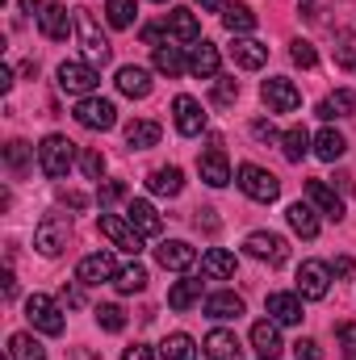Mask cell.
Instances as JSON below:
<instances>
[{
  "instance_id": "8d00e7d4",
  "label": "cell",
  "mask_w": 356,
  "mask_h": 360,
  "mask_svg": "<svg viewBox=\"0 0 356 360\" xmlns=\"http://www.w3.org/2000/svg\"><path fill=\"white\" fill-rule=\"evenodd\" d=\"M155 72H164V76H180V72H189V55H180V46H155Z\"/></svg>"
},
{
  "instance_id": "60d3db41",
  "label": "cell",
  "mask_w": 356,
  "mask_h": 360,
  "mask_svg": "<svg viewBox=\"0 0 356 360\" xmlns=\"http://www.w3.org/2000/svg\"><path fill=\"white\" fill-rule=\"evenodd\" d=\"M96 327L117 335V331L126 327V310H122V306H96Z\"/></svg>"
},
{
  "instance_id": "f6af8a7d",
  "label": "cell",
  "mask_w": 356,
  "mask_h": 360,
  "mask_svg": "<svg viewBox=\"0 0 356 360\" xmlns=\"http://www.w3.org/2000/svg\"><path fill=\"white\" fill-rule=\"evenodd\" d=\"M4 160H8L13 172H21V168L30 164V147H25V143H8V147H4Z\"/></svg>"
},
{
  "instance_id": "8fae6325",
  "label": "cell",
  "mask_w": 356,
  "mask_h": 360,
  "mask_svg": "<svg viewBox=\"0 0 356 360\" xmlns=\"http://www.w3.org/2000/svg\"><path fill=\"white\" fill-rule=\"evenodd\" d=\"M260 101L268 105V113H293V109L302 105V92L293 89V80L272 76V80L260 84Z\"/></svg>"
},
{
  "instance_id": "4dcf8cb0",
  "label": "cell",
  "mask_w": 356,
  "mask_h": 360,
  "mask_svg": "<svg viewBox=\"0 0 356 360\" xmlns=\"http://www.w3.org/2000/svg\"><path fill=\"white\" fill-rule=\"evenodd\" d=\"M344 151H348V143H344V134H340V130H331V126H327V130H319V134H314V155H319L323 164H336Z\"/></svg>"
},
{
  "instance_id": "d590c367",
  "label": "cell",
  "mask_w": 356,
  "mask_h": 360,
  "mask_svg": "<svg viewBox=\"0 0 356 360\" xmlns=\"http://www.w3.org/2000/svg\"><path fill=\"white\" fill-rule=\"evenodd\" d=\"M281 151H285V160H289V164H302V160H306V151H310V134H306L302 126L285 130V134H281Z\"/></svg>"
},
{
  "instance_id": "30bf717a",
  "label": "cell",
  "mask_w": 356,
  "mask_h": 360,
  "mask_svg": "<svg viewBox=\"0 0 356 360\" xmlns=\"http://www.w3.org/2000/svg\"><path fill=\"white\" fill-rule=\"evenodd\" d=\"M327 289H331V269L323 260H306L298 269V293H302V302H323Z\"/></svg>"
},
{
  "instance_id": "9f6ffc18",
  "label": "cell",
  "mask_w": 356,
  "mask_h": 360,
  "mask_svg": "<svg viewBox=\"0 0 356 360\" xmlns=\"http://www.w3.org/2000/svg\"><path fill=\"white\" fill-rule=\"evenodd\" d=\"M21 8H25V13H34V17H38V13H42V8H46V0H21Z\"/></svg>"
},
{
  "instance_id": "681fc988",
  "label": "cell",
  "mask_w": 356,
  "mask_h": 360,
  "mask_svg": "<svg viewBox=\"0 0 356 360\" xmlns=\"http://www.w3.org/2000/svg\"><path fill=\"white\" fill-rule=\"evenodd\" d=\"M164 34H168V25H143V42L147 46H164Z\"/></svg>"
},
{
  "instance_id": "ffe728a7",
  "label": "cell",
  "mask_w": 356,
  "mask_h": 360,
  "mask_svg": "<svg viewBox=\"0 0 356 360\" xmlns=\"http://www.w3.org/2000/svg\"><path fill=\"white\" fill-rule=\"evenodd\" d=\"M126 222H130L143 239H155V235L164 231V222H160V214H155L151 201H130V205H126Z\"/></svg>"
},
{
  "instance_id": "f546056e",
  "label": "cell",
  "mask_w": 356,
  "mask_h": 360,
  "mask_svg": "<svg viewBox=\"0 0 356 360\" xmlns=\"http://www.w3.org/2000/svg\"><path fill=\"white\" fill-rule=\"evenodd\" d=\"M256 21H260V17H256L248 4H227V8H222V25H227L235 38H248V34L256 30Z\"/></svg>"
},
{
  "instance_id": "603a6c76",
  "label": "cell",
  "mask_w": 356,
  "mask_h": 360,
  "mask_svg": "<svg viewBox=\"0 0 356 360\" xmlns=\"http://www.w3.org/2000/svg\"><path fill=\"white\" fill-rule=\"evenodd\" d=\"M231 59H235V68L256 72V68H265V63H268V46H265V42H256V38H235Z\"/></svg>"
},
{
  "instance_id": "db71d44e",
  "label": "cell",
  "mask_w": 356,
  "mask_h": 360,
  "mask_svg": "<svg viewBox=\"0 0 356 360\" xmlns=\"http://www.w3.org/2000/svg\"><path fill=\"white\" fill-rule=\"evenodd\" d=\"M0 281H4V297H17V281H13V272L4 269V276H0Z\"/></svg>"
},
{
  "instance_id": "9c48e42d",
  "label": "cell",
  "mask_w": 356,
  "mask_h": 360,
  "mask_svg": "<svg viewBox=\"0 0 356 360\" xmlns=\"http://www.w3.org/2000/svg\"><path fill=\"white\" fill-rule=\"evenodd\" d=\"M243 248H248L252 260H265V264H272V269H281V264L289 260V243H285L281 235H272V231H252Z\"/></svg>"
},
{
  "instance_id": "d6a6232c",
  "label": "cell",
  "mask_w": 356,
  "mask_h": 360,
  "mask_svg": "<svg viewBox=\"0 0 356 360\" xmlns=\"http://www.w3.org/2000/svg\"><path fill=\"white\" fill-rule=\"evenodd\" d=\"M147 188H151L155 197H177L180 188H184V172H180V168H155V172L147 176Z\"/></svg>"
},
{
  "instance_id": "bcb514c9",
  "label": "cell",
  "mask_w": 356,
  "mask_h": 360,
  "mask_svg": "<svg viewBox=\"0 0 356 360\" xmlns=\"http://www.w3.org/2000/svg\"><path fill=\"white\" fill-rule=\"evenodd\" d=\"M122 197H126V184H122V180H109V184H101V193H96L101 210H105V205H113V201H122Z\"/></svg>"
},
{
  "instance_id": "816d5d0a",
  "label": "cell",
  "mask_w": 356,
  "mask_h": 360,
  "mask_svg": "<svg viewBox=\"0 0 356 360\" xmlns=\"http://www.w3.org/2000/svg\"><path fill=\"white\" fill-rule=\"evenodd\" d=\"M252 134H256V139H268V143L276 139V130H272V122H265V117H260V122H252Z\"/></svg>"
},
{
  "instance_id": "7dc6e473",
  "label": "cell",
  "mask_w": 356,
  "mask_h": 360,
  "mask_svg": "<svg viewBox=\"0 0 356 360\" xmlns=\"http://www.w3.org/2000/svg\"><path fill=\"white\" fill-rule=\"evenodd\" d=\"M293 356H298V360H319V356H323V348H319L314 340H306V335H302V340L293 344Z\"/></svg>"
},
{
  "instance_id": "f5cc1de1",
  "label": "cell",
  "mask_w": 356,
  "mask_h": 360,
  "mask_svg": "<svg viewBox=\"0 0 356 360\" xmlns=\"http://www.w3.org/2000/svg\"><path fill=\"white\" fill-rule=\"evenodd\" d=\"M331 276H352V256H336V264H331Z\"/></svg>"
},
{
  "instance_id": "9a60e30c",
  "label": "cell",
  "mask_w": 356,
  "mask_h": 360,
  "mask_svg": "<svg viewBox=\"0 0 356 360\" xmlns=\"http://www.w3.org/2000/svg\"><path fill=\"white\" fill-rule=\"evenodd\" d=\"M306 201H310L323 218H331V222L344 218V197H336V188H331L327 180H306Z\"/></svg>"
},
{
  "instance_id": "f1b7e54d",
  "label": "cell",
  "mask_w": 356,
  "mask_h": 360,
  "mask_svg": "<svg viewBox=\"0 0 356 360\" xmlns=\"http://www.w3.org/2000/svg\"><path fill=\"white\" fill-rule=\"evenodd\" d=\"M319 117H323V122H331V117H356V92L336 89L327 101H319Z\"/></svg>"
},
{
  "instance_id": "484cf974",
  "label": "cell",
  "mask_w": 356,
  "mask_h": 360,
  "mask_svg": "<svg viewBox=\"0 0 356 360\" xmlns=\"http://www.w3.org/2000/svg\"><path fill=\"white\" fill-rule=\"evenodd\" d=\"M160 134H164V126H160V122L139 117V122H130V126H126V147H130V151H147V147H155V143H160Z\"/></svg>"
},
{
  "instance_id": "3957f363",
  "label": "cell",
  "mask_w": 356,
  "mask_h": 360,
  "mask_svg": "<svg viewBox=\"0 0 356 360\" xmlns=\"http://www.w3.org/2000/svg\"><path fill=\"white\" fill-rule=\"evenodd\" d=\"M239 188H243L252 201H260V205H268V201L281 197V180L272 176L268 168H260V164H243V168H239Z\"/></svg>"
},
{
  "instance_id": "ba28073f",
  "label": "cell",
  "mask_w": 356,
  "mask_h": 360,
  "mask_svg": "<svg viewBox=\"0 0 356 360\" xmlns=\"http://www.w3.org/2000/svg\"><path fill=\"white\" fill-rule=\"evenodd\" d=\"M76 122H80L84 130H113V126H117V109H113V101H105V96H80Z\"/></svg>"
},
{
  "instance_id": "1f68e13d",
  "label": "cell",
  "mask_w": 356,
  "mask_h": 360,
  "mask_svg": "<svg viewBox=\"0 0 356 360\" xmlns=\"http://www.w3.org/2000/svg\"><path fill=\"white\" fill-rule=\"evenodd\" d=\"M201 272L214 276V281H231V276H235V256L222 252V248H210V252L201 256Z\"/></svg>"
},
{
  "instance_id": "44dd1931",
  "label": "cell",
  "mask_w": 356,
  "mask_h": 360,
  "mask_svg": "<svg viewBox=\"0 0 356 360\" xmlns=\"http://www.w3.org/2000/svg\"><path fill=\"white\" fill-rule=\"evenodd\" d=\"M252 348H256V356L260 360H276L281 356V331H276V323L272 319H260L256 327H252Z\"/></svg>"
},
{
  "instance_id": "836d02e7",
  "label": "cell",
  "mask_w": 356,
  "mask_h": 360,
  "mask_svg": "<svg viewBox=\"0 0 356 360\" xmlns=\"http://www.w3.org/2000/svg\"><path fill=\"white\" fill-rule=\"evenodd\" d=\"M201 302V281L197 276H184V281H177L172 289H168V306L172 310H189V306H197Z\"/></svg>"
},
{
  "instance_id": "5b68a950",
  "label": "cell",
  "mask_w": 356,
  "mask_h": 360,
  "mask_svg": "<svg viewBox=\"0 0 356 360\" xmlns=\"http://www.w3.org/2000/svg\"><path fill=\"white\" fill-rule=\"evenodd\" d=\"M101 84V76H96V68H92L89 59H68V63H59V89L72 92V96H92V89Z\"/></svg>"
},
{
  "instance_id": "91938a15",
  "label": "cell",
  "mask_w": 356,
  "mask_h": 360,
  "mask_svg": "<svg viewBox=\"0 0 356 360\" xmlns=\"http://www.w3.org/2000/svg\"><path fill=\"white\" fill-rule=\"evenodd\" d=\"M155 4H164V0H155Z\"/></svg>"
},
{
  "instance_id": "7bdbcfd3",
  "label": "cell",
  "mask_w": 356,
  "mask_h": 360,
  "mask_svg": "<svg viewBox=\"0 0 356 360\" xmlns=\"http://www.w3.org/2000/svg\"><path fill=\"white\" fill-rule=\"evenodd\" d=\"M239 101V80L235 76H218L214 80V105H235Z\"/></svg>"
},
{
  "instance_id": "d4e9b609",
  "label": "cell",
  "mask_w": 356,
  "mask_h": 360,
  "mask_svg": "<svg viewBox=\"0 0 356 360\" xmlns=\"http://www.w3.org/2000/svg\"><path fill=\"white\" fill-rule=\"evenodd\" d=\"M201 348H205V356H210V360H243V348H239L235 331H222V327H218V331H210Z\"/></svg>"
},
{
  "instance_id": "b9f144b4",
  "label": "cell",
  "mask_w": 356,
  "mask_h": 360,
  "mask_svg": "<svg viewBox=\"0 0 356 360\" xmlns=\"http://www.w3.org/2000/svg\"><path fill=\"white\" fill-rule=\"evenodd\" d=\"M76 164H80V172H84L89 180H101V176H105V155H101L96 147H84Z\"/></svg>"
},
{
  "instance_id": "6f0895ef",
  "label": "cell",
  "mask_w": 356,
  "mask_h": 360,
  "mask_svg": "<svg viewBox=\"0 0 356 360\" xmlns=\"http://www.w3.org/2000/svg\"><path fill=\"white\" fill-rule=\"evenodd\" d=\"M197 4H201V13H222V8H227L222 0H197Z\"/></svg>"
},
{
  "instance_id": "e575fe53",
  "label": "cell",
  "mask_w": 356,
  "mask_h": 360,
  "mask_svg": "<svg viewBox=\"0 0 356 360\" xmlns=\"http://www.w3.org/2000/svg\"><path fill=\"white\" fill-rule=\"evenodd\" d=\"M8 360H46V348L34 335L17 331V335H8Z\"/></svg>"
},
{
  "instance_id": "74e56055",
  "label": "cell",
  "mask_w": 356,
  "mask_h": 360,
  "mask_svg": "<svg viewBox=\"0 0 356 360\" xmlns=\"http://www.w3.org/2000/svg\"><path fill=\"white\" fill-rule=\"evenodd\" d=\"M160 356L164 360H197V344H193V335L177 331V335H168V340L160 344Z\"/></svg>"
},
{
  "instance_id": "6da1fadb",
  "label": "cell",
  "mask_w": 356,
  "mask_h": 360,
  "mask_svg": "<svg viewBox=\"0 0 356 360\" xmlns=\"http://www.w3.org/2000/svg\"><path fill=\"white\" fill-rule=\"evenodd\" d=\"M76 160H80V151H76V143H68L63 134H46V139L38 143V168H42V176H51V180L68 176Z\"/></svg>"
},
{
  "instance_id": "83f0119b",
  "label": "cell",
  "mask_w": 356,
  "mask_h": 360,
  "mask_svg": "<svg viewBox=\"0 0 356 360\" xmlns=\"http://www.w3.org/2000/svg\"><path fill=\"white\" fill-rule=\"evenodd\" d=\"M205 314L218 319V323H231V319L243 314V297L231 293V289H227V293H210V297H205Z\"/></svg>"
},
{
  "instance_id": "7402d4cb",
  "label": "cell",
  "mask_w": 356,
  "mask_h": 360,
  "mask_svg": "<svg viewBox=\"0 0 356 360\" xmlns=\"http://www.w3.org/2000/svg\"><path fill=\"white\" fill-rule=\"evenodd\" d=\"M164 25H168V34H172L177 42H184V46L201 42V25H197V13H193V8H172Z\"/></svg>"
},
{
  "instance_id": "ac0fdd59",
  "label": "cell",
  "mask_w": 356,
  "mask_h": 360,
  "mask_svg": "<svg viewBox=\"0 0 356 360\" xmlns=\"http://www.w3.org/2000/svg\"><path fill=\"white\" fill-rule=\"evenodd\" d=\"M155 260H160V269H168V272H184L197 264V252L184 239H168V243L155 248Z\"/></svg>"
},
{
  "instance_id": "8992f818",
  "label": "cell",
  "mask_w": 356,
  "mask_h": 360,
  "mask_svg": "<svg viewBox=\"0 0 356 360\" xmlns=\"http://www.w3.org/2000/svg\"><path fill=\"white\" fill-rule=\"evenodd\" d=\"M96 226H101V235H105L117 252H126V256H139V252H143V235H139L130 222H122L117 214H105V210H101Z\"/></svg>"
},
{
  "instance_id": "4fadbf2b",
  "label": "cell",
  "mask_w": 356,
  "mask_h": 360,
  "mask_svg": "<svg viewBox=\"0 0 356 360\" xmlns=\"http://www.w3.org/2000/svg\"><path fill=\"white\" fill-rule=\"evenodd\" d=\"M117 272L122 269L113 264L109 252H92V256H84V260L76 264V281H80V285H105V281H113Z\"/></svg>"
},
{
  "instance_id": "7c38bea8",
  "label": "cell",
  "mask_w": 356,
  "mask_h": 360,
  "mask_svg": "<svg viewBox=\"0 0 356 360\" xmlns=\"http://www.w3.org/2000/svg\"><path fill=\"white\" fill-rule=\"evenodd\" d=\"M197 172H201V180H205L210 188L231 184V164H227V151H222V143H218V139H214V143H210V151L197 160Z\"/></svg>"
},
{
  "instance_id": "d6986e66",
  "label": "cell",
  "mask_w": 356,
  "mask_h": 360,
  "mask_svg": "<svg viewBox=\"0 0 356 360\" xmlns=\"http://www.w3.org/2000/svg\"><path fill=\"white\" fill-rule=\"evenodd\" d=\"M72 17H68V8L63 4H46L42 13H38V30L51 38V42H68V34H72Z\"/></svg>"
},
{
  "instance_id": "52a82bcc",
  "label": "cell",
  "mask_w": 356,
  "mask_h": 360,
  "mask_svg": "<svg viewBox=\"0 0 356 360\" xmlns=\"http://www.w3.org/2000/svg\"><path fill=\"white\" fill-rule=\"evenodd\" d=\"M76 34H80V42H84V59H89L92 68H96V63H109V42H105V34H101V25L92 21L89 8H76Z\"/></svg>"
},
{
  "instance_id": "f35d334b",
  "label": "cell",
  "mask_w": 356,
  "mask_h": 360,
  "mask_svg": "<svg viewBox=\"0 0 356 360\" xmlns=\"http://www.w3.org/2000/svg\"><path fill=\"white\" fill-rule=\"evenodd\" d=\"M113 289H117V293H143V289H147V269H143V264L122 269L113 276Z\"/></svg>"
},
{
  "instance_id": "c3c4849f",
  "label": "cell",
  "mask_w": 356,
  "mask_h": 360,
  "mask_svg": "<svg viewBox=\"0 0 356 360\" xmlns=\"http://www.w3.org/2000/svg\"><path fill=\"white\" fill-rule=\"evenodd\" d=\"M340 344H344V356L356 360V323H344L340 327Z\"/></svg>"
},
{
  "instance_id": "ee69618b",
  "label": "cell",
  "mask_w": 356,
  "mask_h": 360,
  "mask_svg": "<svg viewBox=\"0 0 356 360\" xmlns=\"http://www.w3.org/2000/svg\"><path fill=\"white\" fill-rule=\"evenodd\" d=\"M289 55H293V63H298V68H314V63H319L314 46H310V42H302V38H298V42H289Z\"/></svg>"
},
{
  "instance_id": "ab89813d",
  "label": "cell",
  "mask_w": 356,
  "mask_h": 360,
  "mask_svg": "<svg viewBox=\"0 0 356 360\" xmlns=\"http://www.w3.org/2000/svg\"><path fill=\"white\" fill-rule=\"evenodd\" d=\"M105 17H109L113 30H130L134 17H139V8H134V0H109L105 4Z\"/></svg>"
},
{
  "instance_id": "cb8c5ba5",
  "label": "cell",
  "mask_w": 356,
  "mask_h": 360,
  "mask_svg": "<svg viewBox=\"0 0 356 360\" xmlns=\"http://www.w3.org/2000/svg\"><path fill=\"white\" fill-rule=\"evenodd\" d=\"M151 72L147 68H122L117 72V92L122 96H130V101H143V96H151Z\"/></svg>"
},
{
  "instance_id": "7a4b0ae2",
  "label": "cell",
  "mask_w": 356,
  "mask_h": 360,
  "mask_svg": "<svg viewBox=\"0 0 356 360\" xmlns=\"http://www.w3.org/2000/svg\"><path fill=\"white\" fill-rule=\"evenodd\" d=\"M68 239H72V218H68V214H46V218L34 226V248H38L46 260L63 256V252H68Z\"/></svg>"
},
{
  "instance_id": "e0dca14e",
  "label": "cell",
  "mask_w": 356,
  "mask_h": 360,
  "mask_svg": "<svg viewBox=\"0 0 356 360\" xmlns=\"http://www.w3.org/2000/svg\"><path fill=\"white\" fill-rule=\"evenodd\" d=\"M268 319L276 327H298L302 323V293H268Z\"/></svg>"
},
{
  "instance_id": "f907efd6",
  "label": "cell",
  "mask_w": 356,
  "mask_h": 360,
  "mask_svg": "<svg viewBox=\"0 0 356 360\" xmlns=\"http://www.w3.org/2000/svg\"><path fill=\"white\" fill-rule=\"evenodd\" d=\"M122 360H155V352H151L147 344H130V348L122 352Z\"/></svg>"
},
{
  "instance_id": "2e32d148",
  "label": "cell",
  "mask_w": 356,
  "mask_h": 360,
  "mask_svg": "<svg viewBox=\"0 0 356 360\" xmlns=\"http://www.w3.org/2000/svg\"><path fill=\"white\" fill-rule=\"evenodd\" d=\"M172 122H177V130L184 139H197L205 130V113H201V105L193 96H177L172 101Z\"/></svg>"
},
{
  "instance_id": "680465c9",
  "label": "cell",
  "mask_w": 356,
  "mask_h": 360,
  "mask_svg": "<svg viewBox=\"0 0 356 360\" xmlns=\"http://www.w3.org/2000/svg\"><path fill=\"white\" fill-rule=\"evenodd\" d=\"M13 89V72H8V68H0V92H8Z\"/></svg>"
},
{
  "instance_id": "11a10c76",
  "label": "cell",
  "mask_w": 356,
  "mask_h": 360,
  "mask_svg": "<svg viewBox=\"0 0 356 360\" xmlns=\"http://www.w3.org/2000/svg\"><path fill=\"white\" fill-rule=\"evenodd\" d=\"M63 201H68L72 210H84V193H63Z\"/></svg>"
},
{
  "instance_id": "277c9868",
  "label": "cell",
  "mask_w": 356,
  "mask_h": 360,
  "mask_svg": "<svg viewBox=\"0 0 356 360\" xmlns=\"http://www.w3.org/2000/svg\"><path fill=\"white\" fill-rule=\"evenodd\" d=\"M25 319H30L34 331H42V335H63V310H59V302L46 297V293H34V297L25 302Z\"/></svg>"
},
{
  "instance_id": "5bb4252c",
  "label": "cell",
  "mask_w": 356,
  "mask_h": 360,
  "mask_svg": "<svg viewBox=\"0 0 356 360\" xmlns=\"http://www.w3.org/2000/svg\"><path fill=\"white\" fill-rule=\"evenodd\" d=\"M218 68H222V55H218V46L214 42H193L189 46V72L197 76V80H218Z\"/></svg>"
},
{
  "instance_id": "4316f807",
  "label": "cell",
  "mask_w": 356,
  "mask_h": 360,
  "mask_svg": "<svg viewBox=\"0 0 356 360\" xmlns=\"http://www.w3.org/2000/svg\"><path fill=\"white\" fill-rule=\"evenodd\" d=\"M285 218H289V226H293L302 239H314V235H319V210H314L310 201H293V205L285 210Z\"/></svg>"
}]
</instances>
